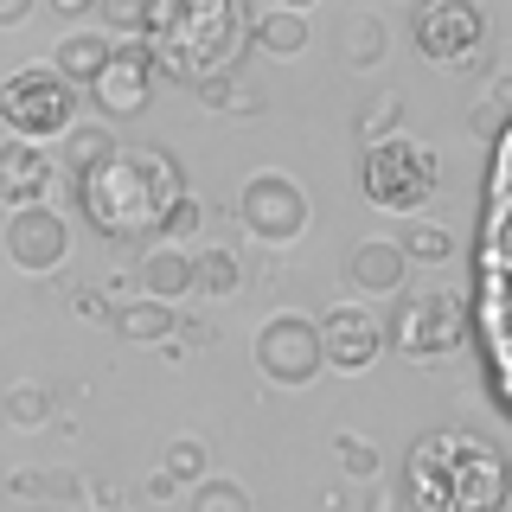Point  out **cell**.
Here are the masks:
<instances>
[{
	"mask_svg": "<svg viewBox=\"0 0 512 512\" xmlns=\"http://www.w3.org/2000/svg\"><path fill=\"white\" fill-rule=\"evenodd\" d=\"M32 20V0H0V26H20Z\"/></svg>",
	"mask_w": 512,
	"mask_h": 512,
	"instance_id": "33",
	"label": "cell"
},
{
	"mask_svg": "<svg viewBox=\"0 0 512 512\" xmlns=\"http://www.w3.org/2000/svg\"><path fill=\"white\" fill-rule=\"evenodd\" d=\"M205 461H212V455H205L199 436H173L167 448H160V474H167L173 487H199V480H205Z\"/></svg>",
	"mask_w": 512,
	"mask_h": 512,
	"instance_id": "23",
	"label": "cell"
},
{
	"mask_svg": "<svg viewBox=\"0 0 512 512\" xmlns=\"http://www.w3.org/2000/svg\"><path fill=\"white\" fill-rule=\"evenodd\" d=\"M109 52H116V39H109V32H71V39H58V64H52V71L64 77V84H96V77H103L109 71Z\"/></svg>",
	"mask_w": 512,
	"mask_h": 512,
	"instance_id": "16",
	"label": "cell"
},
{
	"mask_svg": "<svg viewBox=\"0 0 512 512\" xmlns=\"http://www.w3.org/2000/svg\"><path fill=\"white\" fill-rule=\"evenodd\" d=\"M64 512H103V506H84V500H77V506H64Z\"/></svg>",
	"mask_w": 512,
	"mask_h": 512,
	"instance_id": "35",
	"label": "cell"
},
{
	"mask_svg": "<svg viewBox=\"0 0 512 512\" xmlns=\"http://www.w3.org/2000/svg\"><path fill=\"white\" fill-rule=\"evenodd\" d=\"M58 180V154L32 148V141H0V205L26 212V205H45Z\"/></svg>",
	"mask_w": 512,
	"mask_h": 512,
	"instance_id": "13",
	"label": "cell"
},
{
	"mask_svg": "<svg viewBox=\"0 0 512 512\" xmlns=\"http://www.w3.org/2000/svg\"><path fill=\"white\" fill-rule=\"evenodd\" d=\"M116 154V135H109L103 122H77L71 135L58 141V160H71L77 173H90V167H103V160Z\"/></svg>",
	"mask_w": 512,
	"mask_h": 512,
	"instance_id": "21",
	"label": "cell"
},
{
	"mask_svg": "<svg viewBox=\"0 0 512 512\" xmlns=\"http://www.w3.org/2000/svg\"><path fill=\"white\" fill-rule=\"evenodd\" d=\"M180 167H173L160 148H116L103 167L77 173V199H84V218L96 224L103 237H154L167 205L180 199Z\"/></svg>",
	"mask_w": 512,
	"mask_h": 512,
	"instance_id": "2",
	"label": "cell"
},
{
	"mask_svg": "<svg viewBox=\"0 0 512 512\" xmlns=\"http://www.w3.org/2000/svg\"><path fill=\"white\" fill-rule=\"evenodd\" d=\"M205 224V205L192 199V192H180V199L167 205V218H160V244H180V237H192Z\"/></svg>",
	"mask_w": 512,
	"mask_h": 512,
	"instance_id": "29",
	"label": "cell"
},
{
	"mask_svg": "<svg viewBox=\"0 0 512 512\" xmlns=\"http://www.w3.org/2000/svg\"><path fill=\"white\" fill-rule=\"evenodd\" d=\"M103 7V26L122 32V39H141V13H148V0H96Z\"/></svg>",
	"mask_w": 512,
	"mask_h": 512,
	"instance_id": "31",
	"label": "cell"
},
{
	"mask_svg": "<svg viewBox=\"0 0 512 512\" xmlns=\"http://www.w3.org/2000/svg\"><path fill=\"white\" fill-rule=\"evenodd\" d=\"M20 500H64V506H77V474H13L7 480Z\"/></svg>",
	"mask_w": 512,
	"mask_h": 512,
	"instance_id": "28",
	"label": "cell"
},
{
	"mask_svg": "<svg viewBox=\"0 0 512 512\" xmlns=\"http://www.w3.org/2000/svg\"><path fill=\"white\" fill-rule=\"evenodd\" d=\"M180 327V308H167V301H128V308H116V333L122 340H135V346H154V340H167V333Z\"/></svg>",
	"mask_w": 512,
	"mask_h": 512,
	"instance_id": "19",
	"label": "cell"
},
{
	"mask_svg": "<svg viewBox=\"0 0 512 512\" xmlns=\"http://www.w3.org/2000/svg\"><path fill=\"white\" fill-rule=\"evenodd\" d=\"M148 90H154V45L148 39H116V52H109V71L90 84L96 109H103L109 122H128L148 109Z\"/></svg>",
	"mask_w": 512,
	"mask_h": 512,
	"instance_id": "12",
	"label": "cell"
},
{
	"mask_svg": "<svg viewBox=\"0 0 512 512\" xmlns=\"http://www.w3.org/2000/svg\"><path fill=\"white\" fill-rule=\"evenodd\" d=\"M410 32H416V52L429 64H468L487 20H480L474 0H429V7H416Z\"/></svg>",
	"mask_w": 512,
	"mask_h": 512,
	"instance_id": "11",
	"label": "cell"
},
{
	"mask_svg": "<svg viewBox=\"0 0 512 512\" xmlns=\"http://www.w3.org/2000/svg\"><path fill=\"white\" fill-rule=\"evenodd\" d=\"M384 45H391V32H384L378 13H346L340 20V64L346 71H372V64H384Z\"/></svg>",
	"mask_w": 512,
	"mask_h": 512,
	"instance_id": "18",
	"label": "cell"
},
{
	"mask_svg": "<svg viewBox=\"0 0 512 512\" xmlns=\"http://www.w3.org/2000/svg\"><path fill=\"white\" fill-rule=\"evenodd\" d=\"M359 192L378 205V212H416V205H429V192H436V154L423 148V141H378V148H365L359 160Z\"/></svg>",
	"mask_w": 512,
	"mask_h": 512,
	"instance_id": "5",
	"label": "cell"
},
{
	"mask_svg": "<svg viewBox=\"0 0 512 512\" xmlns=\"http://www.w3.org/2000/svg\"><path fill=\"white\" fill-rule=\"evenodd\" d=\"M397 122H404V96L384 90V96H372V103H365V116H359V141H365V148H378V141H391V135H397Z\"/></svg>",
	"mask_w": 512,
	"mask_h": 512,
	"instance_id": "25",
	"label": "cell"
},
{
	"mask_svg": "<svg viewBox=\"0 0 512 512\" xmlns=\"http://www.w3.org/2000/svg\"><path fill=\"white\" fill-rule=\"evenodd\" d=\"M397 244H404L410 263H448V256H455V237H448L442 224H410V237H397Z\"/></svg>",
	"mask_w": 512,
	"mask_h": 512,
	"instance_id": "27",
	"label": "cell"
},
{
	"mask_svg": "<svg viewBox=\"0 0 512 512\" xmlns=\"http://www.w3.org/2000/svg\"><path fill=\"white\" fill-rule=\"evenodd\" d=\"M244 39H256V52H269V58H301L308 52V13L301 7H263V13H250Z\"/></svg>",
	"mask_w": 512,
	"mask_h": 512,
	"instance_id": "15",
	"label": "cell"
},
{
	"mask_svg": "<svg viewBox=\"0 0 512 512\" xmlns=\"http://www.w3.org/2000/svg\"><path fill=\"white\" fill-rule=\"evenodd\" d=\"M410 276V256L397 237H365V244L346 250V282L359 288V295H397Z\"/></svg>",
	"mask_w": 512,
	"mask_h": 512,
	"instance_id": "14",
	"label": "cell"
},
{
	"mask_svg": "<svg viewBox=\"0 0 512 512\" xmlns=\"http://www.w3.org/2000/svg\"><path fill=\"white\" fill-rule=\"evenodd\" d=\"M0 416H7L13 429H45L52 423V391H45V384H13V391L0 397Z\"/></svg>",
	"mask_w": 512,
	"mask_h": 512,
	"instance_id": "24",
	"label": "cell"
},
{
	"mask_svg": "<svg viewBox=\"0 0 512 512\" xmlns=\"http://www.w3.org/2000/svg\"><path fill=\"white\" fill-rule=\"evenodd\" d=\"M256 372L269 384H314L327 372V359H320V327L308 314H269L263 327H256Z\"/></svg>",
	"mask_w": 512,
	"mask_h": 512,
	"instance_id": "7",
	"label": "cell"
},
{
	"mask_svg": "<svg viewBox=\"0 0 512 512\" xmlns=\"http://www.w3.org/2000/svg\"><path fill=\"white\" fill-rule=\"evenodd\" d=\"M237 288H244V263L231 250L192 256V295H237Z\"/></svg>",
	"mask_w": 512,
	"mask_h": 512,
	"instance_id": "22",
	"label": "cell"
},
{
	"mask_svg": "<svg viewBox=\"0 0 512 512\" xmlns=\"http://www.w3.org/2000/svg\"><path fill=\"white\" fill-rule=\"evenodd\" d=\"M500 116H512V77H493V84H487V109H480V128H500Z\"/></svg>",
	"mask_w": 512,
	"mask_h": 512,
	"instance_id": "32",
	"label": "cell"
},
{
	"mask_svg": "<svg viewBox=\"0 0 512 512\" xmlns=\"http://www.w3.org/2000/svg\"><path fill=\"white\" fill-rule=\"evenodd\" d=\"M404 493L416 512H506L512 506V461L487 436L436 429L410 448Z\"/></svg>",
	"mask_w": 512,
	"mask_h": 512,
	"instance_id": "1",
	"label": "cell"
},
{
	"mask_svg": "<svg viewBox=\"0 0 512 512\" xmlns=\"http://www.w3.org/2000/svg\"><path fill=\"white\" fill-rule=\"evenodd\" d=\"M186 512H250V493L237 487V480H212V474H205L199 487H192Z\"/></svg>",
	"mask_w": 512,
	"mask_h": 512,
	"instance_id": "26",
	"label": "cell"
},
{
	"mask_svg": "<svg viewBox=\"0 0 512 512\" xmlns=\"http://www.w3.org/2000/svg\"><path fill=\"white\" fill-rule=\"evenodd\" d=\"M205 96L212 109H231V116H250V109H263V84H250L244 71H218V77H205V84H192Z\"/></svg>",
	"mask_w": 512,
	"mask_h": 512,
	"instance_id": "20",
	"label": "cell"
},
{
	"mask_svg": "<svg viewBox=\"0 0 512 512\" xmlns=\"http://www.w3.org/2000/svg\"><path fill=\"white\" fill-rule=\"evenodd\" d=\"M90 7H96V0H52V13H64V20H84Z\"/></svg>",
	"mask_w": 512,
	"mask_h": 512,
	"instance_id": "34",
	"label": "cell"
},
{
	"mask_svg": "<svg viewBox=\"0 0 512 512\" xmlns=\"http://www.w3.org/2000/svg\"><path fill=\"white\" fill-rule=\"evenodd\" d=\"M141 288H148V301H186L192 295V256L173 250V244H154L141 256Z\"/></svg>",
	"mask_w": 512,
	"mask_h": 512,
	"instance_id": "17",
	"label": "cell"
},
{
	"mask_svg": "<svg viewBox=\"0 0 512 512\" xmlns=\"http://www.w3.org/2000/svg\"><path fill=\"white\" fill-rule=\"evenodd\" d=\"M244 26H250V13L231 7V0H186L180 26L154 45V64L167 77H180V84H205V77L231 71L237 45H244Z\"/></svg>",
	"mask_w": 512,
	"mask_h": 512,
	"instance_id": "3",
	"label": "cell"
},
{
	"mask_svg": "<svg viewBox=\"0 0 512 512\" xmlns=\"http://www.w3.org/2000/svg\"><path fill=\"white\" fill-rule=\"evenodd\" d=\"M320 327V359H327V372H372L378 352H384V327L372 320V308H359V301H340V308H327L314 320Z\"/></svg>",
	"mask_w": 512,
	"mask_h": 512,
	"instance_id": "9",
	"label": "cell"
},
{
	"mask_svg": "<svg viewBox=\"0 0 512 512\" xmlns=\"http://www.w3.org/2000/svg\"><path fill=\"white\" fill-rule=\"evenodd\" d=\"M237 218H244V231L256 244H295L314 224V205L288 173H250L244 192H237Z\"/></svg>",
	"mask_w": 512,
	"mask_h": 512,
	"instance_id": "6",
	"label": "cell"
},
{
	"mask_svg": "<svg viewBox=\"0 0 512 512\" xmlns=\"http://www.w3.org/2000/svg\"><path fill=\"white\" fill-rule=\"evenodd\" d=\"M0 244H7L13 269H26V276H52V269H64V256H71V224H64L52 205H26V212H7Z\"/></svg>",
	"mask_w": 512,
	"mask_h": 512,
	"instance_id": "10",
	"label": "cell"
},
{
	"mask_svg": "<svg viewBox=\"0 0 512 512\" xmlns=\"http://www.w3.org/2000/svg\"><path fill=\"white\" fill-rule=\"evenodd\" d=\"M333 455H340V468L352 480H372L378 474V442H365V436H333Z\"/></svg>",
	"mask_w": 512,
	"mask_h": 512,
	"instance_id": "30",
	"label": "cell"
},
{
	"mask_svg": "<svg viewBox=\"0 0 512 512\" xmlns=\"http://www.w3.org/2000/svg\"><path fill=\"white\" fill-rule=\"evenodd\" d=\"M0 128L7 141H64L77 128V90L64 84L52 64H26V71H7L0 77Z\"/></svg>",
	"mask_w": 512,
	"mask_h": 512,
	"instance_id": "4",
	"label": "cell"
},
{
	"mask_svg": "<svg viewBox=\"0 0 512 512\" xmlns=\"http://www.w3.org/2000/svg\"><path fill=\"white\" fill-rule=\"evenodd\" d=\"M384 340H397L410 359H442L448 346H461V301L442 295V288L397 301V314H391V327H384Z\"/></svg>",
	"mask_w": 512,
	"mask_h": 512,
	"instance_id": "8",
	"label": "cell"
}]
</instances>
